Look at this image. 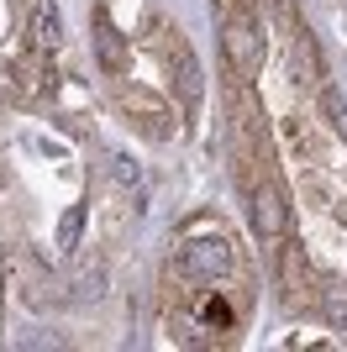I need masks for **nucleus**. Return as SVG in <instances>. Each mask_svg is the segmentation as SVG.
<instances>
[{"label": "nucleus", "instance_id": "f257e3e1", "mask_svg": "<svg viewBox=\"0 0 347 352\" xmlns=\"http://www.w3.org/2000/svg\"><path fill=\"white\" fill-rule=\"evenodd\" d=\"M227 63L237 79H258V69H263V37H258V21L247 11H237L227 21Z\"/></svg>", "mask_w": 347, "mask_h": 352}, {"label": "nucleus", "instance_id": "f03ea898", "mask_svg": "<svg viewBox=\"0 0 347 352\" xmlns=\"http://www.w3.org/2000/svg\"><path fill=\"white\" fill-rule=\"evenodd\" d=\"M253 232L263 236V242H279V236L289 232V200L284 190H279L274 179H263V184H253Z\"/></svg>", "mask_w": 347, "mask_h": 352}, {"label": "nucleus", "instance_id": "7ed1b4c3", "mask_svg": "<svg viewBox=\"0 0 347 352\" xmlns=\"http://www.w3.org/2000/svg\"><path fill=\"white\" fill-rule=\"evenodd\" d=\"M179 268L195 274V279H216V274H227V268H231V248L221 242V236L185 242V248H179Z\"/></svg>", "mask_w": 347, "mask_h": 352}, {"label": "nucleus", "instance_id": "20e7f679", "mask_svg": "<svg viewBox=\"0 0 347 352\" xmlns=\"http://www.w3.org/2000/svg\"><path fill=\"white\" fill-rule=\"evenodd\" d=\"M95 53H101L105 74H127V37L111 27V16H95Z\"/></svg>", "mask_w": 347, "mask_h": 352}, {"label": "nucleus", "instance_id": "39448f33", "mask_svg": "<svg viewBox=\"0 0 347 352\" xmlns=\"http://www.w3.org/2000/svg\"><path fill=\"white\" fill-rule=\"evenodd\" d=\"M32 43L43 47V53H53V47L63 43V16H58V0H37V6H32Z\"/></svg>", "mask_w": 347, "mask_h": 352}, {"label": "nucleus", "instance_id": "423d86ee", "mask_svg": "<svg viewBox=\"0 0 347 352\" xmlns=\"http://www.w3.org/2000/svg\"><path fill=\"white\" fill-rule=\"evenodd\" d=\"M174 58H179V95H185V100L195 105V100H200V89H205L200 63L189 58V47H185V43H174Z\"/></svg>", "mask_w": 347, "mask_h": 352}, {"label": "nucleus", "instance_id": "0eeeda50", "mask_svg": "<svg viewBox=\"0 0 347 352\" xmlns=\"http://www.w3.org/2000/svg\"><path fill=\"white\" fill-rule=\"evenodd\" d=\"M321 310L332 326H347V279H321Z\"/></svg>", "mask_w": 347, "mask_h": 352}, {"label": "nucleus", "instance_id": "6e6552de", "mask_svg": "<svg viewBox=\"0 0 347 352\" xmlns=\"http://www.w3.org/2000/svg\"><path fill=\"white\" fill-rule=\"evenodd\" d=\"M16 79H21V95H37V89H53V69H48L43 58H27V63H16Z\"/></svg>", "mask_w": 347, "mask_h": 352}, {"label": "nucleus", "instance_id": "1a4fd4ad", "mask_svg": "<svg viewBox=\"0 0 347 352\" xmlns=\"http://www.w3.org/2000/svg\"><path fill=\"white\" fill-rule=\"evenodd\" d=\"M305 63V85H321V58H316V43H311V32H295V69Z\"/></svg>", "mask_w": 347, "mask_h": 352}, {"label": "nucleus", "instance_id": "9d476101", "mask_svg": "<svg viewBox=\"0 0 347 352\" xmlns=\"http://www.w3.org/2000/svg\"><path fill=\"white\" fill-rule=\"evenodd\" d=\"M79 232H85V206H69V210H63V221H58V252L79 248Z\"/></svg>", "mask_w": 347, "mask_h": 352}, {"label": "nucleus", "instance_id": "9b49d317", "mask_svg": "<svg viewBox=\"0 0 347 352\" xmlns=\"http://www.w3.org/2000/svg\"><path fill=\"white\" fill-rule=\"evenodd\" d=\"M321 111H326V121H332V132L347 137V100L337 95V89H321Z\"/></svg>", "mask_w": 347, "mask_h": 352}, {"label": "nucleus", "instance_id": "f8f14e48", "mask_svg": "<svg viewBox=\"0 0 347 352\" xmlns=\"http://www.w3.org/2000/svg\"><path fill=\"white\" fill-rule=\"evenodd\" d=\"M300 289H305V258H300V248H289L284 252V294L295 300Z\"/></svg>", "mask_w": 347, "mask_h": 352}]
</instances>
